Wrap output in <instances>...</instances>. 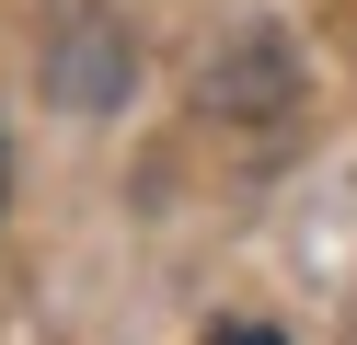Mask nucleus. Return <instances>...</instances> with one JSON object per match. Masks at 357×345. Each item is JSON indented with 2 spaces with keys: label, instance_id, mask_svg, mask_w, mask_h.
I'll return each mask as SVG.
<instances>
[{
  "label": "nucleus",
  "instance_id": "f03ea898",
  "mask_svg": "<svg viewBox=\"0 0 357 345\" xmlns=\"http://www.w3.org/2000/svg\"><path fill=\"white\" fill-rule=\"evenodd\" d=\"M0 196H12V161H0Z\"/></svg>",
  "mask_w": 357,
  "mask_h": 345
},
{
  "label": "nucleus",
  "instance_id": "f257e3e1",
  "mask_svg": "<svg viewBox=\"0 0 357 345\" xmlns=\"http://www.w3.org/2000/svg\"><path fill=\"white\" fill-rule=\"evenodd\" d=\"M219 345H277V334H265V322H242V334H219Z\"/></svg>",
  "mask_w": 357,
  "mask_h": 345
}]
</instances>
